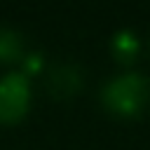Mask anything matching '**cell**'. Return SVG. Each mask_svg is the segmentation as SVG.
<instances>
[{
    "label": "cell",
    "instance_id": "277c9868",
    "mask_svg": "<svg viewBox=\"0 0 150 150\" xmlns=\"http://www.w3.org/2000/svg\"><path fill=\"white\" fill-rule=\"evenodd\" d=\"M112 52L120 61H131L138 54V40L131 30H122L112 38Z\"/></svg>",
    "mask_w": 150,
    "mask_h": 150
},
{
    "label": "cell",
    "instance_id": "8992f818",
    "mask_svg": "<svg viewBox=\"0 0 150 150\" xmlns=\"http://www.w3.org/2000/svg\"><path fill=\"white\" fill-rule=\"evenodd\" d=\"M26 70H40V59L38 56H28L26 59Z\"/></svg>",
    "mask_w": 150,
    "mask_h": 150
},
{
    "label": "cell",
    "instance_id": "6da1fadb",
    "mask_svg": "<svg viewBox=\"0 0 150 150\" xmlns=\"http://www.w3.org/2000/svg\"><path fill=\"white\" fill-rule=\"evenodd\" d=\"M150 98V82L138 73H127L115 77L103 89V103L110 112L131 117L138 115Z\"/></svg>",
    "mask_w": 150,
    "mask_h": 150
},
{
    "label": "cell",
    "instance_id": "3957f363",
    "mask_svg": "<svg viewBox=\"0 0 150 150\" xmlns=\"http://www.w3.org/2000/svg\"><path fill=\"white\" fill-rule=\"evenodd\" d=\"M77 87H80V75L75 68H68V66L54 70L49 80V89L54 91V96H70L77 91Z\"/></svg>",
    "mask_w": 150,
    "mask_h": 150
},
{
    "label": "cell",
    "instance_id": "5b68a950",
    "mask_svg": "<svg viewBox=\"0 0 150 150\" xmlns=\"http://www.w3.org/2000/svg\"><path fill=\"white\" fill-rule=\"evenodd\" d=\"M21 54V40L14 30H0V61H14Z\"/></svg>",
    "mask_w": 150,
    "mask_h": 150
},
{
    "label": "cell",
    "instance_id": "7a4b0ae2",
    "mask_svg": "<svg viewBox=\"0 0 150 150\" xmlns=\"http://www.w3.org/2000/svg\"><path fill=\"white\" fill-rule=\"evenodd\" d=\"M30 87L26 75L12 73L0 80V122H16L28 110Z\"/></svg>",
    "mask_w": 150,
    "mask_h": 150
}]
</instances>
